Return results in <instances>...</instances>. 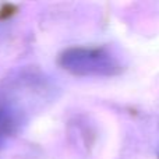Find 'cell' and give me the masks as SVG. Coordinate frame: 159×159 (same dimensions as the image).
I'll return each mask as SVG.
<instances>
[{"mask_svg": "<svg viewBox=\"0 0 159 159\" xmlns=\"http://www.w3.org/2000/svg\"><path fill=\"white\" fill-rule=\"evenodd\" d=\"M105 55H101L99 52H89V50H82L81 53L74 52H70V56L64 55V59L69 60L67 64V69H71V71H75V70L81 69L82 73H88L89 69H95L96 70H101L105 69V60L106 59L103 57Z\"/></svg>", "mask_w": 159, "mask_h": 159, "instance_id": "6da1fadb", "label": "cell"}]
</instances>
